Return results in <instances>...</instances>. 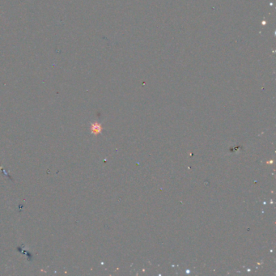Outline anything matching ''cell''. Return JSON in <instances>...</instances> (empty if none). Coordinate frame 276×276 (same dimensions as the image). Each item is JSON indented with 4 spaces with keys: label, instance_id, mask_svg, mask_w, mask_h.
I'll return each instance as SVG.
<instances>
[{
    "label": "cell",
    "instance_id": "obj_1",
    "mask_svg": "<svg viewBox=\"0 0 276 276\" xmlns=\"http://www.w3.org/2000/svg\"><path fill=\"white\" fill-rule=\"evenodd\" d=\"M102 130V127L101 125L98 122H94L91 125V132L93 135H97L98 134H100V131Z\"/></svg>",
    "mask_w": 276,
    "mask_h": 276
}]
</instances>
